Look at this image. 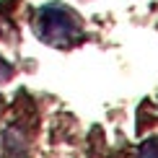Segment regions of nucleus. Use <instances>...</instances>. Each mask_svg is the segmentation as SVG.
<instances>
[{"instance_id":"f257e3e1","label":"nucleus","mask_w":158,"mask_h":158,"mask_svg":"<svg viewBox=\"0 0 158 158\" xmlns=\"http://www.w3.org/2000/svg\"><path fill=\"white\" fill-rule=\"evenodd\" d=\"M34 31L39 34L42 42L52 47H70L78 36H81V18L75 16L68 5L62 3H49L39 8Z\"/></svg>"},{"instance_id":"7ed1b4c3","label":"nucleus","mask_w":158,"mask_h":158,"mask_svg":"<svg viewBox=\"0 0 158 158\" xmlns=\"http://www.w3.org/2000/svg\"><path fill=\"white\" fill-rule=\"evenodd\" d=\"M10 78H13V68H10V62H5L3 57H0V85L8 83Z\"/></svg>"},{"instance_id":"f03ea898","label":"nucleus","mask_w":158,"mask_h":158,"mask_svg":"<svg viewBox=\"0 0 158 158\" xmlns=\"http://www.w3.org/2000/svg\"><path fill=\"white\" fill-rule=\"evenodd\" d=\"M140 158H158V140H145L140 145Z\"/></svg>"}]
</instances>
